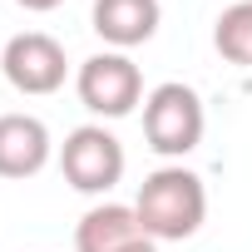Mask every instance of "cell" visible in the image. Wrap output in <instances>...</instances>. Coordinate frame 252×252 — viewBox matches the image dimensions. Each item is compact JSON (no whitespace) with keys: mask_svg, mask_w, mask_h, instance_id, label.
<instances>
[{"mask_svg":"<svg viewBox=\"0 0 252 252\" xmlns=\"http://www.w3.org/2000/svg\"><path fill=\"white\" fill-rule=\"evenodd\" d=\"M134 213H139L144 237H154V242H183L208 218V188H203V178L193 168L168 163V168H154L139 183Z\"/></svg>","mask_w":252,"mask_h":252,"instance_id":"1","label":"cell"},{"mask_svg":"<svg viewBox=\"0 0 252 252\" xmlns=\"http://www.w3.org/2000/svg\"><path fill=\"white\" fill-rule=\"evenodd\" d=\"M203 129H208V114H203L198 89L168 79V84H158V89L144 94V139H149L154 154L188 158L203 144Z\"/></svg>","mask_w":252,"mask_h":252,"instance_id":"2","label":"cell"},{"mask_svg":"<svg viewBox=\"0 0 252 252\" xmlns=\"http://www.w3.org/2000/svg\"><path fill=\"white\" fill-rule=\"evenodd\" d=\"M74 89H79V104L99 119H124L144 104V74L124 50L89 55L74 74Z\"/></svg>","mask_w":252,"mask_h":252,"instance_id":"3","label":"cell"},{"mask_svg":"<svg viewBox=\"0 0 252 252\" xmlns=\"http://www.w3.org/2000/svg\"><path fill=\"white\" fill-rule=\"evenodd\" d=\"M124 144L104 129V124H79L60 149V173L74 193H109L124 178Z\"/></svg>","mask_w":252,"mask_h":252,"instance_id":"4","label":"cell"},{"mask_svg":"<svg viewBox=\"0 0 252 252\" xmlns=\"http://www.w3.org/2000/svg\"><path fill=\"white\" fill-rule=\"evenodd\" d=\"M0 69H5L10 89L30 94V99H45L55 89H64V74H69V60H64V45L45 30H25L5 45L0 55Z\"/></svg>","mask_w":252,"mask_h":252,"instance_id":"5","label":"cell"},{"mask_svg":"<svg viewBox=\"0 0 252 252\" xmlns=\"http://www.w3.org/2000/svg\"><path fill=\"white\" fill-rule=\"evenodd\" d=\"M50 129L35 114H0V178H35L50 163Z\"/></svg>","mask_w":252,"mask_h":252,"instance_id":"6","label":"cell"},{"mask_svg":"<svg viewBox=\"0 0 252 252\" xmlns=\"http://www.w3.org/2000/svg\"><path fill=\"white\" fill-rule=\"evenodd\" d=\"M163 5L158 0H94V35L114 50H134L158 35Z\"/></svg>","mask_w":252,"mask_h":252,"instance_id":"7","label":"cell"},{"mask_svg":"<svg viewBox=\"0 0 252 252\" xmlns=\"http://www.w3.org/2000/svg\"><path fill=\"white\" fill-rule=\"evenodd\" d=\"M139 237H144V227H139V213L129 203H99L79 218L74 252H119V247H129Z\"/></svg>","mask_w":252,"mask_h":252,"instance_id":"8","label":"cell"},{"mask_svg":"<svg viewBox=\"0 0 252 252\" xmlns=\"http://www.w3.org/2000/svg\"><path fill=\"white\" fill-rule=\"evenodd\" d=\"M213 45L227 64H247L252 69V0H237L227 5L213 25Z\"/></svg>","mask_w":252,"mask_h":252,"instance_id":"9","label":"cell"},{"mask_svg":"<svg viewBox=\"0 0 252 252\" xmlns=\"http://www.w3.org/2000/svg\"><path fill=\"white\" fill-rule=\"evenodd\" d=\"M20 10H35V15H50V10H60L64 0H15Z\"/></svg>","mask_w":252,"mask_h":252,"instance_id":"10","label":"cell"},{"mask_svg":"<svg viewBox=\"0 0 252 252\" xmlns=\"http://www.w3.org/2000/svg\"><path fill=\"white\" fill-rule=\"evenodd\" d=\"M119 252H158V242H154V237H139V242H129V247H119Z\"/></svg>","mask_w":252,"mask_h":252,"instance_id":"11","label":"cell"}]
</instances>
